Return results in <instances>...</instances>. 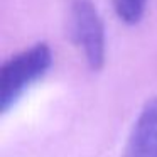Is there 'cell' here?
Segmentation results:
<instances>
[{
    "instance_id": "3",
    "label": "cell",
    "mask_w": 157,
    "mask_h": 157,
    "mask_svg": "<svg viewBox=\"0 0 157 157\" xmlns=\"http://www.w3.org/2000/svg\"><path fill=\"white\" fill-rule=\"evenodd\" d=\"M122 157H157V96L147 100L139 112Z\"/></svg>"
},
{
    "instance_id": "2",
    "label": "cell",
    "mask_w": 157,
    "mask_h": 157,
    "mask_svg": "<svg viewBox=\"0 0 157 157\" xmlns=\"http://www.w3.org/2000/svg\"><path fill=\"white\" fill-rule=\"evenodd\" d=\"M68 34L83 51L91 69L105 63V27L93 0H71L68 10Z\"/></svg>"
},
{
    "instance_id": "1",
    "label": "cell",
    "mask_w": 157,
    "mask_h": 157,
    "mask_svg": "<svg viewBox=\"0 0 157 157\" xmlns=\"http://www.w3.org/2000/svg\"><path fill=\"white\" fill-rule=\"evenodd\" d=\"M52 64V52L46 42L15 54L4 63L0 71V110L7 113L21 96L48 73Z\"/></svg>"
},
{
    "instance_id": "4",
    "label": "cell",
    "mask_w": 157,
    "mask_h": 157,
    "mask_svg": "<svg viewBox=\"0 0 157 157\" xmlns=\"http://www.w3.org/2000/svg\"><path fill=\"white\" fill-rule=\"evenodd\" d=\"M115 14L125 24H137L142 19L147 7V0H112Z\"/></svg>"
}]
</instances>
